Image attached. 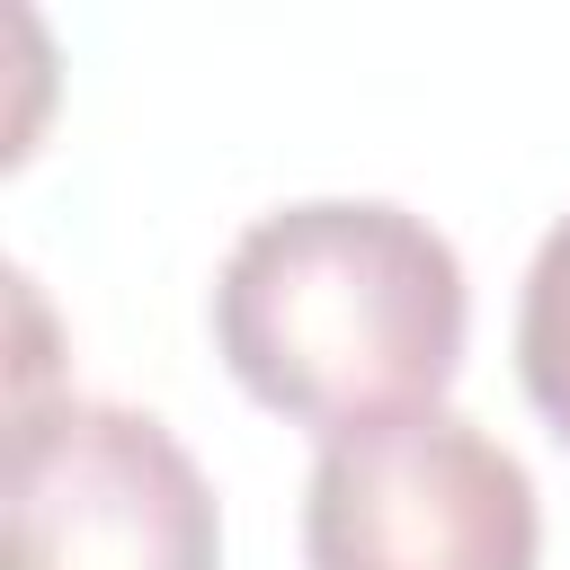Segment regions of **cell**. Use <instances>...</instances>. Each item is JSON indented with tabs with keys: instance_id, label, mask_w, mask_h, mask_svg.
Here are the masks:
<instances>
[{
	"instance_id": "4",
	"label": "cell",
	"mask_w": 570,
	"mask_h": 570,
	"mask_svg": "<svg viewBox=\"0 0 570 570\" xmlns=\"http://www.w3.org/2000/svg\"><path fill=\"white\" fill-rule=\"evenodd\" d=\"M517 383L543 410V428L570 445V214L534 240L525 294H517Z\"/></svg>"
},
{
	"instance_id": "3",
	"label": "cell",
	"mask_w": 570,
	"mask_h": 570,
	"mask_svg": "<svg viewBox=\"0 0 570 570\" xmlns=\"http://www.w3.org/2000/svg\"><path fill=\"white\" fill-rule=\"evenodd\" d=\"M223 508L196 454L125 401L53 392L9 428V570H214Z\"/></svg>"
},
{
	"instance_id": "2",
	"label": "cell",
	"mask_w": 570,
	"mask_h": 570,
	"mask_svg": "<svg viewBox=\"0 0 570 570\" xmlns=\"http://www.w3.org/2000/svg\"><path fill=\"white\" fill-rule=\"evenodd\" d=\"M534 472L463 410L330 436L303 481V570H534Z\"/></svg>"
},
{
	"instance_id": "1",
	"label": "cell",
	"mask_w": 570,
	"mask_h": 570,
	"mask_svg": "<svg viewBox=\"0 0 570 570\" xmlns=\"http://www.w3.org/2000/svg\"><path fill=\"white\" fill-rule=\"evenodd\" d=\"M463 258L392 196H303L258 214L214 276V347L249 401L294 428L356 436L436 392L463 365Z\"/></svg>"
}]
</instances>
